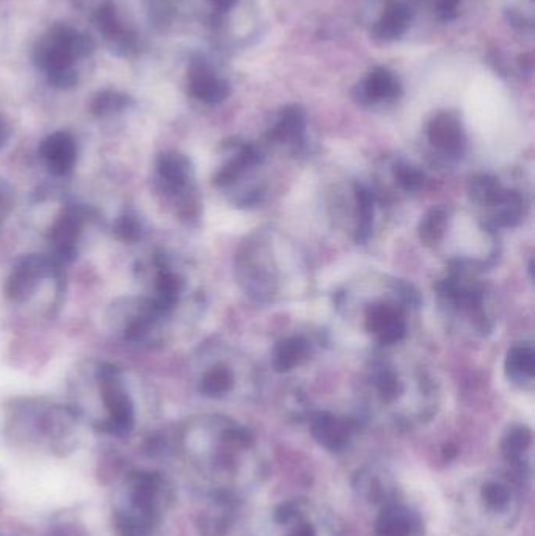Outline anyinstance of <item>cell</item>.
Segmentation results:
<instances>
[{"mask_svg": "<svg viewBox=\"0 0 535 536\" xmlns=\"http://www.w3.org/2000/svg\"><path fill=\"white\" fill-rule=\"evenodd\" d=\"M4 290L11 305L51 319L65 298L63 265L46 253L24 254L11 267Z\"/></svg>", "mask_w": 535, "mask_h": 536, "instance_id": "1", "label": "cell"}, {"mask_svg": "<svg viewBox=\"0 0 535 536\" xmlns=\"http://www.w3.org/2000/svg\"><path fill=\"white\" fill-rule=\"evenodd\" d=\"M76 391L95 395L106 416L99 430L126 436L135 427V402L128 370L110 361H85L74 370Z\"/></svg>", "mask_w": 535, "mask_h": 536, "instance_id": "2", "label": "cell"}, {"mask_svg": "<svg viewBox=\"0 0 535 536\" xmlns=\"http://www.w3.org/2000/svg\"><path fill=\"white\" fill-rule=\"evenodd\" d=\"M172 317L148 295H126L110 303L106 326L115 341L146 350L167 341Z\"/></svg>", "mask_w": 535, "mask_h": 536, "instance_id": "3", "label": "cell"}, {"mask_svg": "<svg viewBox=\"0 0 535 536\" xmlns=\"http://www.w3.org/2000/svg\"><path fill=\"white\" fill-rule=\"evenodd\" d=\"M153 185L165 201L175 204L179 217L197 218L195 174L189 157L178 151H164L154 160Z\"/></svg>", "mask_w": 535, "mask_h": 536, "instance_id": "4", "label": "cell"}, {"mask_svg": "<svg viewBox=\"0 0 535 536\" xmlns=\"http://www.w3.org/2000/svg\"><path fill=\"white\" fill-rule=\"evenodd\" d=\"M91 220L93 212L90 207L77 201H66L46 231V254L62 265L76 261L84 247Z\"/></svg>", "mask_w": 535, "mask_h": 536, "instance_id": "5", "label": "cell"}, {"mask_svg": "<svg viewBox=\"0 0 535 536\" xmlns=\"http://www.w3.org/2000/svg\"><path fill=\"white\" fill-rule=\"evenodd\" d=\"M140 278L148 284L145 295L173 316L186 294L187 281L172 254L154 251L148 261L140 264Z\"/></svg>", "mask_w": 535, "mask_h": 536, "instance_id": "6", "label": "cell"}, {"mask_svg": "<svg viewBox=\"0 0 535 536\" xmlns=\"http://www.w3.org/2000/svg\"><path fill=\"white\" fill-rule=\"evenodd\" d=\"M77 38L79 32L66 26H55L51 32L38 43L35 49V62L46 73L59 69L73 68L77 57Z\"/></svg>", "mask_w": 535, "mask_h": 536, "instance_id": "7", "label": "cell"}, {"mask_svg": "<svg viewBox=\"0 0 535 536\" xmlns=\"http://www.w3.org/2000/svg\"><path fill=\"white\" fill-rule=\"evenodd\" d=\"M41 162L54 178H66L73 173L79 159V146L70 132L59 131L48 135L41 142Z\"/></svg>", "mask_w": 535, "mask_h": 536, "instance_id": "8", "label": "cell"}, {"mask_svg": "<svg viewBox=\"0 0 535 536\" xmlns=\"http://www.w3.org/2000/svg\"><path fill=\"white\" fill-rule=\"evenodd\" d=\"M427 137L434 148L446 156H460L465 149V134L459 118L452 113H440L430 121Z\"/></svg>", "mask_w": 535, "mask_h": 536, "instance_id": "9", "label": "cell"}, {"mask_svg": "<svg viewBox=\"0 0 535 536\" xmlns=\"http://www.w3.org/2000/svg\"><path fill=\"white\" fill-rule=\"evenodd\" d=\"M366 328L385 345L397 344L407 334V323L401 311L391 305L372 306L366 316Z\"/></svg>", "mask_w": 535, "mask_h": 536, "instance_id": "10", "label": "cell"}, {"mask_svg": "<svg viewBox=\"0 0 535 536\" xmlns=\"http://www.w3.org/2000/svg\"><path fill=\"white\" fill-rule=\"evenodd\" d=\"M189 91L193 98L206 104H219L230 95V87L203 62H193L189 73Z\"/></svg>", "mask_w": 535, "mask_h": 536, "instance_id": "11", "label": "cell"}, {"mask_svg": "<svg viewBox=\"0 0 535 536\" xmlns=\"http://www.w3.org/2000/svg\"><path fill=\"white\" fill-rule=\"evenodd\" d=\"M402 93L401 84L393 73L385 68H375L363 84L358 85V101H393Z\"/></svg>", "mask_w": 535, "mask_h": 536, "instance_id": "12", "label": "cell"}, {"mask_svg": "<svg viewBox=\"0 0 535 536\" xmlns=\"http://www.w3.org/2000/svg\"><path fill=\"white\" fill-rule=\"evenodd\" d=\"M259 157L258 151L253 148L252 145H242L231 154L230 159L223 163L222 167L217 170L214 176V184L220 189H228L234 182L241 179L242 174L258 165Z\"/></svg>", "mask_w": 535, "mask_h": 536, "instance_id": "13", "label": "cell"}, {"mask_svg": "<svg viewBox=\"0 0 535 536\" xmlns=\"http://www.w3.org/2000/svg\"><path fill=\"white\" fill-rule=\"evenodd\" d=\"M412 21V10L405 2H391L382 18L375 22V37L380 40L393 41L407 32Z\"/></svg>", "mask_w": 535, "mask_h": 536, "instance_id": "14", "label": "cell"}, {"mask_svg": "<svg viewBox=\"0 0 535 536\" xmlns=\"http://www.w3.org/2000/svg\"><path fill=\"white\" fill-rule=\"evenodd\" d=\"M313 435L330 450L343 449L349 441L350 427L333 414H319L313 421Z\"/></svg>", "mask_w": 535, "mask_h": 536, "instance_id": "15", "label": "cell"}, {"mask_svg": "<svg viewBox=\"0 0 535 536\" xmlns=\"http://www.w3.org/2000/svg\"><path fill=\"white\" fill-rule=\"evenodd\" d=\"M95 22L99 32L106 37L107 41L112 43L113 48L123 49L124 54H128L131 49H134V38L129 37V33L123 29L112 5H104V7L99 8L96 11Z\"/></svg>", "mask_w": 535, "mask_h": 536, "instance_id": "16", "label": "cell"}, {"mask_svg": "<svg viewBox=\"0 0 535 536\" xmlns=\"http://www.w3.org/2000/svg\"><path fill=\"white\" fill-rule=\"evenodd\" d=\"M506 374L514 383L531 384L535 374V353L531 345H515L506 358Z\"/></svg>", "mask_w": 535, "mask_h": 536, "instance_id": "17", "label": "cell"}, {"mask_svg": "<svg viewBox=\"0 0 535 536\" xmlns=\"http://www.w3.org/2000/svg\"><path fill=\"white\" fill-rule=\"evenodd\" d=\"M310 355V344L303 337H289L284 339L273 352V367L280 374L299 366Z\"/></svg>", "mask_w": 535, "mask_h": 536, "instance_id": "18", "label": "cell"}, {"mask_svg": "<svg viewBox=\"0 0 535 536\" xmlns=\"http://www.w3.org/2000/svg\"><path fill=\"white\" fill-rule=\"evenodd\" d=\"M305 132V113L300 107L292 106L284 109L273 126L272 138L286 145H295L302 140Z\"/></svg>", "mask_w": 535, "mask_h": 536, "instance_id": "19", "label": "cell"}, {"mask_svg": "<svg viewBox=\"0 0 535 536\" xmlns=\"http://www.w3.org/2000/svg\"><path fill=\"white\" fill-rule=\"evenodd\" d=\"M470 193L474 203L495 207L498 211L499 207L506 203L512 190L504 189L503 185L499 184L492 176L482 174L471 181Z\"/></svg>", "mask_w": 535, "mask_h": 536, "instance_id": "20", "label": "cell"}, {"mask_svg": "<svg viewBox=\"0 0 535 536\" xmlns=\"http://www.w3.org/2000/svg\"><path fill=\"white\" fill-rule=\"evenodd\" d=\"M113 234L128 245L140 243L146 236L145 220L134 209H124L113 221Z\"/></svg>", "mask_w": 535, "mask_h": 536, "instance_id": "21", "label": "cell"}, {"mask_svg": "<svg viewBox=\"0 0 535 536\" xmlns=\"http://www.w3.org/2000/svg\"><path fill=\"white\" fill-rule=\"evenodd\" d=\"M413 532L412 515L402 508L385 511L377 524V536H412Z\"/></svg>", "mask_w": 535, "mask_h": 536, "instance_id": "22", "label": "cell"}, {"mask_svg": "<svg viewBox=\"0 0 535 536\" xmlns=\"http://www.w3.org/2000/svg\"><path fill=\"white\" fill-rule=\"evenodd\" d=\"M449 211L446 207L430 209L419 225V237L426 245H435L445 236L448 226Z\"/></svg>", "mask_w": 535, "mask_h": 536, "instance_id": "23", "label": "cell"}, {"mask_svg": "<svg viewBox=\"0 0 535 536\" xmlns=\"http://www.w3.org/2000/svg\"><path fill=\"white\" fill-rule=\"evenodd\" d=\"M234 377L228 367L214 366L204 372L201 377L200 392L208 397H222L233 389Z\"/></svg>", "mask_w": 535, "mask_h": 536, "instance_id": "24", "label": "cell"}, {"mask_svg": "<svg viewBox=\"0 0 535 536\" xmlns=\"http://www.w3.org/2000/svg\"><path fill=\"white\" fill-rule=\"evenodd\" d=\"M357 198L358 228L357 242H366L371 236L372 220H374V195L364 185L357 184L355 187Z\"/></svg>", "mask_w": 535, "mask_h": 536, "instance_id": "25", "label": "cell"}, {"mask_svg": "<svg viewBox=\"0 0 535 536\" xmlns=\"http://www.w3.org/2000/svg\"><path fill=\"white\" fill-rule=\"evenodd\" d=\"M129 104H131L129 96L123 95L120 91L106 90L93 98L90 109L93 115L104 118L123 112L124 109H128Z\"/></svg>", "mask_w": 535, "mask_h": 536, "instance_id": "26", "label": "cell"}, {"mask_svg": "<svg viewBox=\"0 0 535 536\" xmlns=\"http://www.w3.org/2000/svg\"><path fill=\"white\" fill-rule=\"evenodd\" d=\"M529 446H531V431L523 427L514 428L504 441V455L507 460H520Z\"/></svg>", "mask_w": 535, "mask_h": 536, "instance_id": "27", "label": "cell"}, {"mask_svg": "<svg viewBox=\"0 0 535 536\" xmlns=\"http://www.w3.org/2000/svg\"><path fill=\"white\" fill-rule=\"evenodd\" d=\"M394 178L405 192H418L424 185V173L408 163H397L394 168Z\"/></svg>", "mask_w": 535, "mask_h": 536, "instance_id": "28", "label": "cell"}, {"mask_svg": "<svg viewBox=\"0 0 535 536\" xmlns=\"http://www.w3.org/2000/svg\"><path fill=\"white\" fill-rule=\"evenodd\" d=\"M375 388L382 394L383 399H396L399 392L402 391L401 381L394 374L393 370L383 369L379 374L375 375Z\"/></svg>", "mask_w": 535, "mask_h": 536, "instance_id": "29", "label": "cell"}, {"mask_svg": "<svg viewBox=\"0 0 535 536\" xmlns=\"http://www.w3.org/2000/svg\"><path fill=\"white\" fill-rule=\"evenodd\" d=\"M15 207V190L7 179L0 178V229L4 228Z\"/></svg>", "mask_w": 535, "mask_h": 536, "instance_id": "30", "label": "cell"}, {"mask_svg": "<svg viewBox=\"0 0 535 536\" xmlns=\"http://www.w3.org/2000/svg\"><path fill=\"white\" fill-rule=\"evenodd\" d=\"M49 82L57 88H73L77 84V73L73 68L59 69L48 74Z\"/></svg>", "mask_w": 535, "mask_h": 536, "instance_id": "31", "label": "cell"}, {"mask_svg": "<svg viewBox=\"0 0 535 536\" xmlns=\"http://www.w3.org/2000/svg\"><path fill=\"white\" fill-rule=\"evenodd\" d=\"M484 497L493 507H503L509 500V491L504 486L492 483V485L485 486Z\"/></svg>", "mask_w": 535, "mask_h": 536, "instance_id": "32", "label": "cell"}, {"mask_svg": "<svg viewBox=\"0 0 535 536\" xmlns=\"http://www.w3.org/2000/svg\"><path fill=\"white\" fill-rule=\"evenodd\" d=\"M459 2L460 0H437L438 13H440L441 18H452L455 10L459 7Z\"/></svg>", "mask_w": 535, "mask_h": 536, "instance_id": "33", "label": "cell"}, {"mask_svg": "<svg viewBox=\"0 0 535 536\" xmlns=\"http://www.w3.org/2000/svg\"><path fill=\"white\" fill-rule=\"evenodd\" d=\"M11 134H13V131H11V124L8 123L5 116L0 115V151H2V149L8 145V142H10Z\"/></svg>", "mask_w": 535, "mask_h": 536, "instance_id": "34", "label": "cell"}, {"mask_svg": "<svg viewBox=\"0 0 535 536\" xmlns=\"http://www.w3.org/2000/svg\"><path fill=\"white\" fill-rule=\"evenodd\" d=\"M292 536H316V535H314V530L311 529L310 526H303V527H300V529L297 530V532H295L294 535Z\"/></svg>", "mask_w": 535, "mask_h": 536, "instance_id": "35", "label": "cell"}]
</instances>
